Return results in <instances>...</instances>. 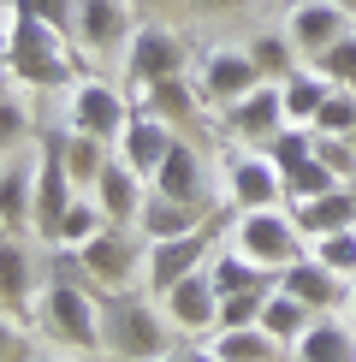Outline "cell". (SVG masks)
<instances>
[{"mask_svg":"<svg viewBox=\"0 0 356 362\" xmlns=\"http://www.w3.org/2000/svg\"><path fill=\"white\" fill-rule=\"evenodd\" d=\"M66 42H71L66 30L42 24L36 12H24V6H6V66H12L18 83H30V89H66L71 78H78V59H71Z\"/></svg>","mask_w":356,"mask_h":362,"instance_id":"obj_1","label":"cell"},{"mask_svg":"<svg viewBox=\"0 0 356 362\" xmlns=\"http://www.w3.org/2000/svg\"><path fill=\"white\" fill-rule=\"evenodd\" d=\"M36 321L48 327L54 339H66V344H78V351H95L101 344V291L95 285H83V279H54L36 291Z\"/></svg>","mask_w":356,"mask_h":362,"instance_id":"obj_2","label":"cell"},{"mask_svg":"<svg viewBox=\"0 0 356 362\" xmlns=\"http://www.w3.org/2000/svg\"><path fill=\"white\" fill-rule=\"evenodd\" d=\"M101 344L125 362H160L167 356V321L143 297L119 291L113 303H101Z\"/></svg>","mask_w":356,"mask_h":362,"instance_id":"obj_3","label":"cell"},{"mask_svg":"<svg viewBox=\"0 0 356 362\" xmlns=\"http://www.w3.org/2000/svg\"><path fill=\"white\" fill-rule=\"evenodd\" d=\"M131 113H137V101L119 83H107V78H78L66 89V125L89 131V137H101V143H119V131L131 125Z\"/></svg>","mask_w":356,"mask_h":362,"instance_id":"obj_4","label":"cell"},{"mask_svg":"<svg viewBox=\"0 0 356 362\" xmlns=\"http://www.w3.org/2000/svg\"><path fill=\"white\" fill-rule=\"evenodd\" d=\"M232 250H244L249 262H261V267L279 274V267H291L303 255V232H297L291 208H249V214H237Z\"/></svg>","mask_w":356,"mask_h":362,"instance_id":"obj_5","label":"cell"},{"mask_svg":"<svg viewBox=\"0 0 356 362\" xmlns=\"http://www.w3.org/2000/svg\"><path fill=\"white\" fill-rule=\"evenodd\" d=\"M78 255H83V274H89V285L95 291H131L137 285V274H143V255L148 250H137V238H131V226H101L89 244H78Z\"/></svg>","mask_w":356,"mask_h":362,"instance_id":"obj_6","label":"cell"},{"mask_svg":"<svg viewBox=\"0 0 356 362\" xmlns=\"http://www.w3.org/2000/svg\"><path fill=\"white\" fill-rule=\"evenodd\" d=\"M184 66H190V48H184L178 30H167V24H137L131 30V42H125V78H131V89L184 78Z\"/></svg>","mask_w":356,"mask_h":362,"instance_id":"obj_7","label":"cell"},{"mask_svg":"<svg viewBox=\"0 0 356 362\" xmlns=\"http://www.w3.org/2000/svg\"><path fill=\"white\" fill-rule=\"evenodd\" d=\"M267 78L256 71V59L249 48H208L196 59V95L214 101V107H232V101H244L249 89H261Z\"/></svg>","mask_w":356,"mask_h":362,"instance_id":"obj_8","label":"cell"},{"mask_svg":"<svg viewBox=\"0 0 356 362\" xmlns=\"http://www.w3.org/2000/svg\"><path fill=\"white\" fill-rule=\"evenodd\" d=\"M279 196H285V173H279L273 155H256V148H244V155H226V202L237 214H249V208H279Z\"/></svg>","mask_w":356,"mask_h":362,"instance_id":"obj_9","label":"cell"},{"mask_svg":"<svg viewBox=\"0 0 356 362\" xmlns=\"http://www.w3.org/2000/svg\"><path fill=\"white\" fill-rule=\"evenodd\" d=\"M208 238H214V226H196V232H184V238H155V244H148V255H143L148 291L167 297L184 274H196V267L208 262Z\"/></svg>","mask_w":356,"mask_h":362,"instance_id":"obj_10","label":"cell"},{"mask_svg":"<svg viewBox=\"0 0 356 362\" xmlns=\"http://www.w3.org/2000/svg\"><path fill=\"white\" fill-rule=\"evenodd\" d=\"M279 30L297 42V54L315 59V54H326V48H333L345 30H356V24H350V12L338 6V0H291V12H285V24H279Z\"/></svg>","mask_w":356,"mask_h":362,"instance_id":"obj_11","label":"cell"},{"mask_svg":"<svg viewBox=\"0 0 356 362\" xmlns=\"http://www.w3.org/2000/svg\"><path fill=\"white\" fill-rule=\"evenodd\" d=\"M131 0H78V24H71V42L83 54H113L131 42Z\"/></svg>","mask_w":356,"mask_h":362,"instance_id":"obj_12","label":"cell"},{"mask_svg":"<svg viewBox=\"0 0 356 362\" xmlns=\"http://www.w3.org/2000/svg\"><path fill=\"white\" fill-rule=\"evenodd\" d=\"M160 303H167L178 333H214V321H220V285H214V274H208V262L196 267V274H184Z\"/></svg>","mask_w":356,"mask_h":362,"instance_id":"obj_13","label":"cell"},{"mask_svg":"<svg viewBox=\"0 0 356 362\" xmlns=\"http://www.w3.org/2000/svg\"><path fill=\"white\" fill-rule=\"evenodd\" d=\"M220 119H226V137H244V143H273V131H279V125H291V119H285V95H279V83L249 89L244 101L220 107Z\"/></svg>","mask_w":356,"mask_h":362,"instance_id":"obj_14","label":"cell"},{"mask_svg":"<svg viewBox=\"0 0 356 362\" xmlns=\"http://www.w3.org/2000/svg\"><path fill=\"white\" fill-rule=\"evenodd\" d=\"M178 143V131L167 125V119H155V113H131V125L119 131V143H113V155L125 160L131 173H143V178H155L160 173V160H167V148Z\"/></svg>","mask_w":356,"mask_h":362,"instance_id":"obj_15","label":"cell"},{"mask_svg":"<svg viewBox=\"0 0 356 362\" xmlns=\"http://www.w3.org/2000/svg\"><path fill=\"white\" fill-rule=\"evenodd\" d=\"M279 285H285L291 297H303L309 309H321V315H326V309H338V303L350 297V279H345V274H333V267L315 262V255H297L291 267H279Z\"/></svg>","mask_w":356,"mask_h":362,"instance_id":"obj_16","label":"cell"},{"mask_svg":"<svg viewBox=\"0 0 356 362\" xmlns=\"http://www.w3.org/2000/svg\"><path fill=\"white\" fill-rule=\"evenodd\" d=\"M285 208H291L297 232L315 244V238H326V232H345V226H356V185H333V190L309 196V202H285Z\"/></svg>","mask_w":356,"mask_h":362,"instance_id":"obj_17","label":"cell"},{"mask_svg":"<svg viewBox=\"0 0 356 362\" xmlns=\"http://www.w3.org/2000/svg\"><path fill=\"white\" fill-rule=\"evenodd\" d=\"M89 196L101 202V214H107V226H137L143 214V173H131L125 160H107V167L95 173V185H89Z\"/></svg>","mask_w":356,"mask_h":362,"instance_id":"obj_18","label":"cell"},{"mask_svg":"<svg viewBox=\"0 0 356 362\" xmlns=\"http://www.w3.org/2000/svg\"><path fill=\"white\" fill-rule=\"evenodd\" d=\"M148 190L178 196V202H196V208H202V196H208V167H202V155L178 137V143L167 148V160H160V173L148 178Z\"/></svg>","mask_w":356,"mask_h":362,"instance_id":"obj_19","label":"cell"},{"mask_svg":"<svg viewBox=\"0 0 356 362\" xmlns=\"http://www.w3.org/2000/svg\"><path fill=\"white\" fill-rule=\"evenodd\" d=\"M196 226H202L196 202H178V196H160V190L143 196V214H137L143 244H155V238H184V232H196Z\"/></svg>","mask_w":356,"mask_h":362,"instance_id":"obj_20","label":"cell"},{"mask_svg":"<svg viewBox=\"0 0 356 362\" xmlns=\"http://www.w3.org/2000/svg\"><path fill=\"white\" fill-rule=\"evenodd\" d=\"M131 101H137L143 113L167 119V125H196L202 119V95H190V78H167V83H148V89H131Z\"/></svg>","mask_w":356,"mask_h":362,"instance_id":"obj_21","label":"cell"},{"mask_svg":"<svg viewBox=\"0 0 356 362\" xmlns=\"http://www.w3.org/2000/svg\"><path fill=\"white\" fill-rule=\"evenodd\" d=\"M208 274H214V285H220V297H232V291H273L279 285V274L273 267H261V262H249L244 250H220V255H208Z\"/></svg>","mask_w":356,"mask_h":362,"instance_id":"obj_22","label":"cell"},{"mask_svg":"<svg viewBox=\"0 0 356 362\" xmlns=\"http://www.w3.org/2000/svg\"><path fill=\"white\" fill-rule=\"evenodd\" d=\"M30 214H36V160H12L0 167V232L30 226Z\"/></svg>","mask_w":356,"mask_h":362,"instance_id":"obj_23","label":"cell"},{"mask_svg":"<svg viewBox=\"0 0 356 362\" xmlns=\"http://www.w3.org/2000/svg\"><path fill=\"white\" fill-rule=\"evenodd\" d=\"M297 362H356V339L345 321H333V315H315L309 321V333L291 344Z\"/></svg>","mask_w":356,"mask_h":362,"instance_id":"obj_24","label":"cell"},{"mask_svg":"<svg viewBox=\"0 0 356 362\" xmlns=\"http://www.w3.org/2000/svg\"><path fill=\"white\" fill-rule=\"evenodd\" d=\"M208 351H214L220 362H279V351H285V344H279V339L256 321V327H220Z\"/></svg>","mask_w":356,"mask_h":362,"instance_id":"obj_25","label":"cell"},{"mask_svg":"<svg viewBox=\"0 0 356 362\" xmlns=\"http://www.w3.org/2000/svg\"><path fill=\"white\" fill-rule=\"evenodd\" d=\"M315 315H321V309H309L303 297H291L285 285H273V291H267V303H261V327H267L279 344H297V339L309 333V321H315Z\"/></svg>","mask_w":356,"mask_h":362,"instance_id":"obj_26","label":"cell"},{"mask_svg":"<svg viewBox=\"0 0 356 362\" xmlns=\"http://www.w3.org/2000/svg\"><path fill=\"white\" fill-rule=\"evenodd\" d=\"M326 89H333V83H326V78H321L315 66H309V71L297 66L291 78L279 83V95H285V119H291V125H315V113H321Z\"/></svg>","mask_w":356,"mask_h":362,"instance_id":"obj_27","label":"cell"},{"mask_svg":"<svg viewBox=\"0 0 356 362\" xmlns=\"http://www.w3.org/2000/svg\"><path fill=\"white\" fill-rule=\"evenodd\" d=\"M249 59H256V71L267 83H285L297 71V42L285 30H256V36H249Z\"/></svg>","mask_w":356,"mask_h":362,"instance_id":"obj_28","label":"cell"},{"mask_svg":"<svg viewBox=\"0 0 356 362\" xmlns=\"http://www.w3.org/2000/svg\"><path fill=\"white\" fill-rule=\"evenodd\" d=\"M0 303L30 309V255L12 232H0Z\"/></svg>","mask_w":356,"mask_h":362,"instance_id":"obj_29","label":"cell"},{"mask_svg":"<svg viewBox=\"0 0 356 362\" xmlns=\"http://www.w3.org/2000/svg\"><path fill=\"white\" fill-rule=\"evenodd\" d=\"M113 160V143H101V137H89V131H71L66 137V167H71V185L89 190L95 185V173Z\"/></svg>","mask_w":356,"mask_h":362,"instance_id":"obj_30","label":"cell"},{"mask_svg":"<svg viewBox=\"0 0 356 362\" xmlns=\"http://www.w3.org/2000/svg\"><path fill=\"white\" fill-rule=\"evenodd\" d=\"M333 185H350V178H338L321 155H309V160H297V167H285V202H309V196H321V190H333Z\"/></svg>","mask_w":356,"mask_h":362,"instance_id":"obj_31","label":"cell"},{"mask_svg":"<svg viewBox=\"0 0 356 362\" xmlns=\"http://www.w3.org/2000/svg\"><path fill=\"white\" fill-rule=\"evenodd\" d=\"M107 226V214H101V202L95 196H78V202L66 208V220H59V244L66 250H78V244H89V238Z\"/></svg>","mask_w":356,"mask_h":362,"instance_id":"obj_32","label":"cell"},{"mask_svg":"<svg viewBox=\"0 0 356 362\" xmlns=\"http://www.w3.org/2000/svg\"><path fill=\"white\" fill-rule=\"evenodd\" d=\"M350 125H356V89L333 83L326 101H321V113H315V131L321 137H350Z\"/></svg>","mask_w":356,"mask_h":362,"instance_id":"obj_33","label":"cell"},{"mask_svg":"<svg viewBox=\"0 0 356 362\" xmlns=\"http://www.w3.org/2000/svg\"><path fill=\"white\" fill-rule=\"evenodd\" d=\"M315 71H321L326 83H345V89H356V30H345V36H338L326 54H315Z\"/></svg>","mask_w":356,"mask_h":362,"instance_id":"obj_34","label":"cell"},{"mask_svg":"<svg viewBox=\"0 0 356 362\" xmlns=\"http://www.w3.org/2000/svg\"><path fill=\"white\" fill-rule=\"evenodd\" d=\"M315 137H321L315 125H279V131H273V143H267V155H273V160H279V173H285V167H297V160L315 155Z\"/></svg>","mask_w":356,"mask_h":362,"instance_id":"obj_35","label":"cell"},{"mask_svg":"<svg viewBox=\"0 0 356 362\" xmlns=\"http://www.w3.org/2000/svg\"><path fill=\"white\" fill-rule=\"evenodd\" d=\"M315 262H326L333 274H345V279H356V226H345V232H326V238H315Z\"/></svg>","mask_w":356,"mask_h":362,"instance_id":"obj_36","label":"cell"},{"mask_svg":"<svg viewBox=\"0 0 356 362\" xmlns=\"http://www.w3.org/2000/svg\"><path fill=\"white\" fill-rule=\"evenodd\" d=\"M261 303H267V291H232V297H220L214 333H220V327H256L261 321Z\"/></svg>","mask_w":356,"mask_h":362,"instance_id":"obj_37","label":"cell"},{"mask_svg":"<svg viewBox=\"0 0 356 362\" xmlns=\"http://www.w3.org/2000/svg\"><path fill=\"white\" fill-rule=\"evenodd\" d=\"M30 137V107L18 95H0V148H18Z\"/></svg>","mask_w":356,"mask_h":362,"instance_id":"obj_38","label":"cell"},{"mask_svg":"<svg viewBox=\"0 0 356 362\" xmlns=\"http://www.w3.org/2000/svg\"><path fill=\"white\" fill-rule=\"evenodd\" d=\"M315 155H321L338 178H350V185H356V143H350V137H315Z\"/></svg>","mask_w":356,"mask_h":362,"instance_id":"obj_39","label":"cell"},{"mask_svg":"<svg viewBox=\"0 0 356 362\" xmlns=\"http://www.w3.org/2000/svg\"><path fill=\"white\" fill-rule=\"evenodd\" d=\"M24 12H36L42 24H54V30H66L71 36V24H78V0H18Z\"/></svg>","mask_w":356,"mask_h":362,"instance_id":"obj_40","label":"cell"},{"mask_svg":"<svg viewBox=\"0 0 356 362\" xmlns=\"http://www.w3.org/2000/svg\"><path fill=\"white\" fill-rule=\"evenodd\" d=\"M0 362H30V344H24V333L0 315Z\"/></svg>","mask_w":356,"mask_h":362,"instance_id":"obj_41","label":"cell"},{"mask_svg":"<svg viewBox=\"0 0 356 362\" xmlns=\"http://www.w3.org/2000/svg\"><path fill=\"white\" fill-rule=\"evenodd\" d=\"M190 6H202V12H232V6H244V0H190Z\"/></svg>","mask_w":356,"mask_h":362,"instance_id":"obj_42","label":"cell"},{"mask_svg":"<svg viewBox=\"0 0 356 362\" xmlns=\"http://www.w3.org/2000/svg\"><path fill=\"white\" fill-rule=\"evenodd\" d=\"M6 78H12V66H6V48H0V95H6Z\"/></svg>","mask_w":356,"mask_h":362,"instance_id":"obj_43","label":"cell"},{"mask_svg":"<svg viewBox=\"0 0 356 362\" xmlns=\"http://www.w3.org/2000/svg\"><path fill=\"white\" fill-rule=\"evenodd\" d=\"M190 362H220V356L214 351H190Z\"/></svg>","mask_w":356,"mask_h":362,"instance_id":"obj_44","label":"cell"},{"mask_svg":"<svg viewBox=\"0 0 356 362\" xmlns=\"http://www.w3.org/2000/svg\"><path fill=\"white\" fill-rule=\"evenodd\" d=\"M338 6H345V12H350V18H356V0H338Z\"/></svg>","mask_w":356,"mask_h":362,"instance_id":"obj_45","label":"cell"},{"mask_svg":"<svg viewBox=\"0 0 356 362\" xmlns=\"http://www.w3.org/2000/svg\"><path fill=\"white\" fill-rule=\"evenodd\" d=\"M160 362H190V351H184V356H160Z\"/></svg>","mask_w":356,"mask_h":362,"instance_id":"obj_46","label":"cell"},{"mask_svg":"<svg viewBox=\"0 0 356 362\" xmlns=\"http://www.w3.org/2000/svg\"><path fill=\"white\" fill-rule=\"evenodd\" d=\"M143 6H172V0H143Z\"/></svg>","mask_w":356,"mask_h":362,"instance_id":"obj_47","label":"cell"},{"mask_svg":"<svg viewBox=\"0 0 356 362\" xmlns=\"http://www.w3.org/2000/svg\"><path fill=\"white\" fill-rule=\"evenodd\" d=\"M350 309H356V279H350Z\"/></svg>","mask_w":356,"mask_h":362,"instance_id":"obj_48","label":"cell"},{"mask_svg":"<svg viewBox=\"0 0 356 362\" xmlns=\"http://www.w3.org/2000/svg\"><path fill=\"white\" fill-rule=\"evenodd\" d=\"M0 48H6V30H0Z\"/></svg>","mask_w":356,"mask_h":362,"instance_id":"obj_49","label":"cell"},{"mask_svg":"<svg viewBox=\"0 0 356 362\" xmlns=\"http://www.w3.org/2000/svg\"><path fill=\"white\" fill-rule=\"evenodd\" d=\"M350 143H356V125H350Z\"/></svg>","mask_w":356,"mask_h":362,"instance_id":"obj_50","label":"cell"},{"mask_svg":"<svg viewBox=\"0 0 356 362\" xmlns=\"http://www.w3.org/2000/svg\"><path fill=\"white\" fill-rule=\"evenodd\" d=\"M48 362H59V356H48Z\"/></svg>","mask_w":356,"mask_h":362,"instance_id":"obj_51","label":"cell"}]
</instances>
